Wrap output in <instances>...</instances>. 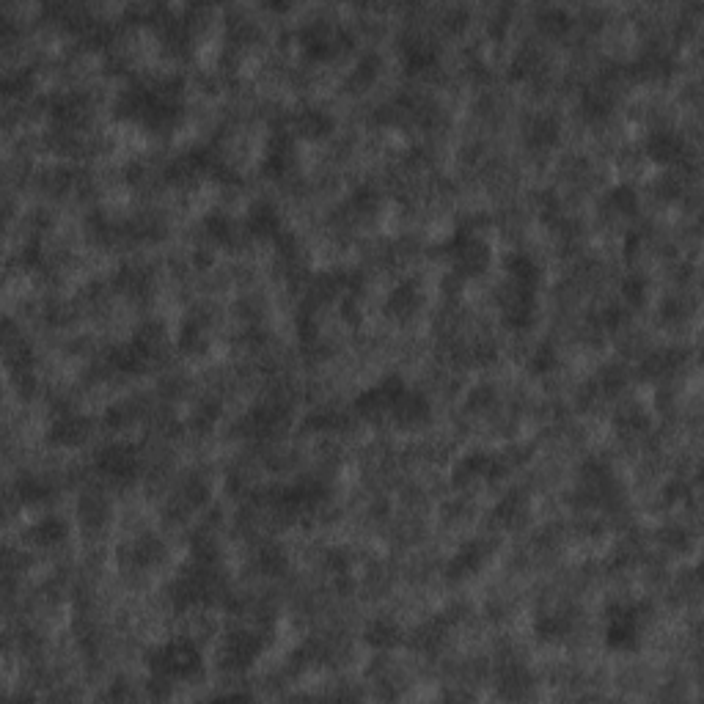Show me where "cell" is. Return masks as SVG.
Wrapping results in <instances>:
<instances>
[{
	"label": "cell",
	"instance_id": "1",
	"mask_svg": "<svg viewBox=\"0 0 704 704\" xmlns=\"http://www.w3.org/2000/svg\"><path fill=\"white\" fill-rule=\"evenodd\" d=\"M113 110L119 119L141 124L146 130H171L185 113V80L176 75L135 80L121 88Z\"/></svg>",
	"mask_w": 704,
	"mask_h": 704
},
{
	"label": "cell",
	"instance_id": "2",
	"mask_svg": "<svg viewBox=\"0 0 704 704\" xmlns=\"http://www.w3.org/2000/svg\"><path fill=\"white\" fill-rule=\"evenodd\" d=\"M204 652L198 649L193 638L176 636L165 638L146 652V669L152 674V682L160 685H176V682H193L204 674Z\"/></svg>",
	"mask_w": 704,
	"mask_h": 704
},
{
	"label": "cell",
	"instance_id": "3",
	"mask_svg": "<svg viewBox=\"0 0 704 704\" xmlns=\"http://www.w3.org/2000/svg\"><path fill=\"white\" fill-rule=\"evenodd\" d=\"M647 600H611L605 605L603 647L611 655H633L641 649L644 627L649 622Z\"/></svg>",
	"mask_w": 704,
	"mask_h": 704
},
{
	"label": "cell",
	"instance_id": "4",
	"mask_svg": "<svg viewBox=\"0 0 704 704\" xmlns=\"http://www.w3.org/2000/svg\"><path fill=\"white\" fill-rule=\"evenodd\" d=\"M220 594H223V578L218 572V559L190 556V564L168 586L171 605L179 611L198 608V605H215Z\"/></svg>",
	"mask_w": 704,
	"mask_h": 704
},
{
	"label": "cell",
	"instance_id": "5",
	"mask_svg": "<svg viewBox=\"0 0 704 704\" xmlns=\"http://www.w3.org/2000/svg\"><path fill=\"white\" fill-rule=\"evenodd\" d=\"M438 253L449 262L451 273L460 281H473L487 273L493 262V248L471 229V226H457L446 240L440 242Z\"/></svg>",
	"mask_w": 704,
	"mask_h": 704
},
{
	"label": "cell",
	"instance_id": "6",
	"mask_svg": "<svg viewBox=\"0 0 704 704\" xmlns=\"http://www.w3.org/2000/svg\"><path fill=\"white\" fill-rule=\"evenodd\" d=\"M165 330L160 322H146L135 336L108 350V366L119 374H143L152 366L154 355L163 347Z\"/></svg>",
	"mask_w": 704,
	"mask_h": 704
},
{
	"label": "cell",
	"instance_id": "7",
	"mask_svg": "<svg viewBox=\"0 0 704 704\" xmlns=\"http://www.w3.org/2000/svg\"><path fill=\"white\" fill-rule=\"evenodd\" d=\"M267 649V638L251 627H231L223 633L218 644V666L229 674H242L262 658Z\"/></svg>",
	"mask_w": 704,
	"mask_h": 704
},
{
	"label": "cell",
	"instance_id": "8",
	"mask_svg": "<svg viewBox=\"0 0 704 704\" xmlns=\"http://www.w3.org/2000/svg\"><path fill=\"white\" fill-rule=\"evenodd\" d=\"M407 388V380L402 374H383L380 380L369 388H363L352 399V413L363 421H388L391 407Z\"/></svg>",
	"mask_w": 704,
	"mask_h": 704
},
{
	"label": "cell",
	"instance_id": "9",
	"mask_svg": "<svg viewBox=\"0 0 704 704\" xmlns=\"http://www.w3.org/2000/svg\"><path fill=\"white\" fill-rule=\"evenodd\" d=\"M352 44V33L339 25V22L330 20H314L303 25L300 31V47L308 61H330L339 53H344Z\"/></svg>",
	"mask_w": 704,
	"mask_h": 704
},
{
	"label": "cell",
	"instance_id": "10",
	"mask_svg": "<svg viewBox=\"0 0 704 704\" xmlns=\"http://www.w3.org/2000/svg\"><path fill=\"white\" fill-rule=\"evenodd\" d=\"M94 468L102 479L113 484H132L141 476V451L132 443H105L94 454Z\"/></svg>",
	"mask_w": 704,
	"mask_h": 704
},
{
	"label": "cell",
	"instance_id": "11",
	"mask_svg": "<svg viewBox=\"0 0 704 704\" xmlns=\"http://www.w3.org/2000/svg\"><path fill=\"white\" fill-rule=\"evenodd\" d=\"M168 559V548L165 542L152 531H143L138 537H132L130 542H124L119 550V561L124 570H154Z\"/></svg>",
	"mask_w": 704,
	"mask_h": 704
},
{
	"label": "cell",
	"instance_id": "12",
	"mask_svg": "<svg viewBox=\"0 0 704 704\" xmlns=\"http://www.w3.org/2000/svg\"><path fill=\"white\" fill-rule=\"evenodd\" d=\"M330 498V490L319 479H297V482L281 487L275 504L284 509L286 515H308Z\"/></svg>",
	"mask_w": 704,
	"mask_h": 704
},
{
	"label": "cell",
	"instance_id": "13",
	"mask_svg": "<svg viewBox=\"0 0 704 704\" xmlns=\"http://www.w3.org/2000/svg\"><path fill=\"white\" fill-rule=\"evenodd\" d=\"M504 476L506 462L498 454H490V451H468L465 457L454 462V471H451L454 484L501 482Z\"/></svg>",
	"mask_w": 704,
	"mask_h": 704
},
{
	"label": "cell",
	"instance_id": "14",
	"mask_svg": "<svg viewBox=\"0 0 704 704\" xmlns=\"http://www.w3.org/2000/svg\"><path fill=\"white\" fill-rule=\"evenodd\" d=\"M297 163V143L295 132L289 130H275L267 143H264L262 152V174L267 179H284L286 174H292V168Z\"/></svg>",
	"mask_w": 704,
	"mask_h": 704
},
{
	"label": "cell",
	"instance_id": "15",
	"mask_svg": "<svg viewBox=\"0 0 704 704\" xmlns=\"http://www.w3.org/2000/svg\"><path fill=\"white\" fill-rule=\"evenodd\" d=\"M616 495V476L611 471V465H605L603 460H586L581 465V490H578V501L583 504H608L614 501Z\"/></svg>",
	"mask_w": 704,
	"mask_h": 704
},
{
	"label": "cell",
	"instance_id": "16",
	"mask_svg": "<svg viewBox=\"0 0 704 704\" xmlns=\"http://www.w3.org/2000/svg\"><path fill=\"white\" fill-rule=\"evenodd\" d=\"M493 545L482 537L465 539L460 548L451 553V559L446 561V578L449 581H468L473 575H479L482 567L490 561Z\"/></svg>",
	"mask_w": 704,
	"mask_h": 704
},
{
	"label": "cell",
	"instance_id": "17",
	"mask_svg": "<svg viewBox=\"0 0 704 704\" xmlns=\"http://www.w3.org/2000/svg\"><path fill=\"white\" fill-rule=\"evenodd\" d=\"M432 421V402L427 394H421L418 388L407 385L402 396L396 399V405L388 413V424H394L396 429H418L427 427Z\"/></svg>",
	"mask_w": 704,
	"mask_h": 704
},
{
	"label": "cell",
	"instance_id": "18",
	"mask_svg": "<svg viewBox=\"0 0 704 704\" xmlns=\"http://www.w3.org/2000/svg\"><path fill=\"white\" fill-rule=\"evenodd\" d=\"M242 229L253 240H278L284 234V218H281V212H278L273 201L256 198L251 207L245 209Z\"/></svg>",
	"mask_w": 704,
	"mask_h": 704
},
{
	"label": "cell",
	"instance_id": "19",
	"mask_svg": "<svg viewBox=\"0 0 704 704\" xmlns=\"http://www.w3.org/2000/svg\"><path fill=\"white\" fill-rule=\"evenodd\" d=\"M688 152V141L677 130H652L644 138V154L658 165H680Z\"/></svg>",
	"mask_w": 704,
	"mask_h": 704
},
{
	"label": "cell",
	"instance_id": "20",
	"mask_svg": "<svg viewBox=\"0 0 704 704\" xmlns=\"http://www.w3.org/2000/svg\"><path fill=\"white\" fill-rule=\"evenodd\" d=\"M438 47L432 39L421 36V33H405L399 36V58L405 66L407 75H421L432 66L438 64Z\"/></svg>",
	"mask_w": 704,
	"mask_h": 704
},
{
	"label": "cell",
	"instance_id": "21",
	"mask_svg": "<svg viewBox=\"0 0 704 704\" xmlns=\"http://www.w3.org/2000/svg\"><path fill=\"white\" fill-rule=\"evenodd\" d=\"M561 141V119L556 113H531L523 124V143L531 152H548L556 149Z\"/></svg>",
	"mask_w": 704,
	"mask_h": 704
},
{
	"label": "cell",
	"instance_id": "22",
	"mask_svg": "<svg viewBox=\"0 0 704 704\" xmlns=\"http://www.w3.org/2000/svg\"><path fill=\"white\" fill-rule=\"evenodd\" d=\"M501 319H504L506 328L512 330L531 328L534 319H537V292L509 286L506 297L501 300Z\"/></svg>",
	"mask_w": 704,
	"mask_h": 704
},
{
	"label": "cell",
	"instance_id": "23",
	"mask_svg": "<svg viewBox=\"0 0 704 704\" xmlns=\"http://www.w3.org/2000/svg\"><path fill=\"white\" fill-rule=\"evenodd\" d=\"M88 435H91V421L86 416H80V413H61L47 427V440L53 446H66V449L83 446Z\"/></svg>",
	"mask_w": 704,
	"mask_h": 704
},
{
	"label": "cell",
	"instance_id": "24",
	"mask_svg": "<svg viewBox=\"0 0 704 704\" xmlns=\"http://www.w3.org/2000/svg\"><path fill=\"white\" fill-rule=\"evenodd\" d=\"M504 273L509 278V286L517 289H528V292H537L542 284V267L537 264V259L526 251H509L504 256Z\"/></svg>",
	"mask_w": 704,
	"mask_h": 704
},
{
	"label": "cell",
	"instance_id": "25",
	"mask_svg": "<svg viewBox=\"0 0 704 704\" xmlns=\"http://www.w3.org/2000/svg\"><path fill=\"white\" fill-rule=\"evenodd\" d=\"M363 644L374 652H391L405 644V630L396 625L391 616H374L369 625L363 627Z\"/></svg>",
	"mask_w": 704,
	"mask_h": 704
},
{
	"label": "cell",
	"instance_id": "26",
	"mask_svg": "<svg viewBox=\"0 0 704 704\" xmlns=\"http://www.w3.org/2000/svg\"><path fill=\"white\" fill-rule=\"evenodd\" d=\"M28 542L36 548H61L69 539V523L61 515H44L39 517L31 528H28Z\"/></svg>",
	"mask_w": 704,
	"mask_h": 704
},
{
	"label": "cell",
	"instance_id": "27",
	"mask_svg": "<svg viewBox=\"0 0 704 704\" xmlns=\"http://www.w3.org/2000/svg\"><path fill=\"white\" fill-rule=\"evenodd\" d=\"M336 130V119L322 108H303L295 116V135L306 141H325Z\"/></svg>",
	"mask_w": 704,
	"mask_h": 704
},
{
	"label": "cell",
	"instance_id": "28",
	"mask_svg": "<svg viewBox=\"0 0 704 704\" xmlns=\"http://www.w3.org/2000/svg\"><path fill=\"white\" fill-rule=\"evenodd\" d=\"M531 688H534V674H531L523 663L509 660L504 669L498 671V696L523 699V696H528Z\"/></svg>",
	"mask_w": 704,
	"mask_h": 704
},
{
	"label": "cell",
	"instance_id": "29",
	"mask_svg": "<svg viewBox=\"0 0 704 704\" xmlns=\"http://www.w3.org/2000/svg\"><path fill=\"white\" fill-rule=\"evenodd\" d=\"M572 627H575V619L567 611H545L534 619L531 630L542 644H556V641H564L570 636Z\"/></svg>",
	"mask_w": 704,
	"mask_h": 704
},
{
	"label": "cell",
	"instance_id": "30",
	"mask_svg": "<svg viewBox=\"0 0 704 704\" xmlns=\"http://www.w3.org/2000/svg\"><path fill=\"white\" fill-rule=\"evenodd\" d=\"M603 201L608 212H614L619 218H636L641 212V198H638L636 185H630V182H616L608 187Z\"/></svg>",
	"mask_w": 704,
	"mask_h": 704
},
{
	"label": "cell",
	"instance_id": "31",
	"mask_svg": "<svg viewBox=\"0 0 704 704\" xmlns=\"http://www.w3.org/2000/svg\"><path fill=\"white\" fill-rule=\"evenodd\" d=\"M418 306H421V289H418L416 281H405V284L394 286V289H391V295H388V300H385L388 314L396 319L413 317V314L418 311Z\"/></svg>",
	"mask_w": 704,
	"mask_h": 704
},
{
	"label": "cell",
	"instance_id": "32",
	"mask_svg": "<svg viewBox=\"0 0 704 704\" xmlns=\"http://www.w3.org/2000/svg\"><path fill=\"white\" fill-rule=\"evenodd\" d=\"M528 517V498L520 490H509V493L493 506V523L504 528H512L517 523H523Z\"/></svg>",
	"mask_w": 704,
	"mask_h": 704
},
{
	"label": "cell",
	"instance_id": "33",
	"mask_svg": "<svg viewBox=\"0 0 704 704\" xmlns=\"http://www.w3.org/2000/svg\"><path fill=\"white\" fill-rule=\"evenodd\" d=\"M14 493L25 506H39L44 501H50L53 484L47 482L44 476H36V473H20L17 482H14Z\"/></svg>",
	"mask_w": 704,
	"mask_h": 704
},
{
	"label": "cell",
	"instance_id": "34",
	"mask_svg": "<svg viewBox=\"0 0 704 704\" xmlns=\"http://www.w3.org/2000/svg\"><path fill=\"white\" fill-rule=\"evenodd\" d=\"M674 72V58L669 50L663 47H652L647 53L638 55L636 75L647 77V80H658V77H669Z\"/></svg>",
	"mask_w": 704,
	"mask_h": 704
},
{
	"label": "cell",
	"instance_id": "35",
	"mask_svg": "<svg viewBox=\"0 0 704 704\" xmlns=\"http://www.w3.org/2000/svg\"><path fill=\"white\" fill-rule=\"evenodd\" d=\"M204 234L212 242L231 248L237 242V237H240V226L226 212H209V215H204Z\"/></svg>",
	"mask_w": 704,
	"mask_h": 704
},
{
	"label": "cell",
	"instance_id": "36",
	"mask_svg": "<svg viewBox=\"0 0 704 704\" xmlns=\"http://www.w3.org/2000/svg\"><path fill=\"white\" fill-rule=\"evenodd\" d=\"M581 110L586 119L603 121L608 119V116H611V110H614V97H611L605 88H597V86L583 88Z\"/></svg>",
	"mask_w": 704,
	"mask_h": 704
},
{
	"label": "cell",
	"instance_id": "37",
	"mask_svg": "<svg viewBox=\"0 0 704 704\" xmlns=\"http://www.w3.org/2000/svg\"><path fill=\"white\" fill-rule=\"evenodd\" d=\"M176 344H179V350L187 352V355H204L209 347L207 330H204V325H201L196 317L185 319L179 336H176Z\"/></svg>",
	"mask_w": 704,
	"mask_h": 704
},
{
	"label": "cell",
	"instance_id": "38",
	"mask_svg": "<svg viewBox=\"0 0 704 704\" xmlns=\"http://www.w3.org/2000/svg\"><path fill=\"white\" fill-rule=\"evenodd\" d=\"M556 366H559V352L550 341L539 344L537 350L528 355V372L531 374H550Z\"/></svg>",
	"mask_w": 704,
	"mask_h": 704
},
{
	"label": "cell",
	"instance_id": "39",
	"mask_svg": "<svg viewBox=\"0 0 704 704\" xmlns=\"http://www.w3.org/2000/svg\"><path fill=\"white\" fill-rule=\"evenodd\" d=\"M259 570H262V575H281V572L289 567V559L284 556V550L278 548V545H264L262 550H259Z\"/></svg>",
	"mask_w": 704,
	"mask_h": 704
},
{
	"label": "cell",
	"instance_id": "40",
	"mask_svg": "<svg viewBox=\"0 0 704 704\" xmlns=\"http://www.w3.org/2000/svg\"><path fill=\"white\" fill-rule=\"evenodd\" d=\"M614 424L619 429H627V432H644L649 427V416L638 405H630L616 413Z\"/></svg>",
	"mask_w": 704,
	"mask_h": 704
},
{
	"label": "cell",
	"instance_id": "41",
	"mask_svg": "<svg viewBox=\"0 0 704 704\" xmlns=\"http://www.w3.org/2000/svg\"><path fill=\"white\" fill-rule=\"evenodd\" d=\"M344 424V418L336 413V410H330V407H325V410H317V413H311V416H306V424L303 427L311 429V432H328V429H336Z\"/></svg>",
	"mask_w": 704,
	"mask_h": 704
},
{
	"label": "cell",
	"instance_id": "42",
	"mask_svg": "<svg viewBox=\"0 0 704 704\" xmlns=\"http://www.w3.org/2000/svg\"><path fill=\"white\" fill-rule=\"evenodd\" d=\"M622 297H625L630 306H641L647 300V281L638 273L627 275L622 281Z\"/></svg>",
	"mask_w": 704,
	"mask_h": 704
},
{
	"label": "cell",
	"instance_id": "43",
	"mask_svg": "<svg viewBox=\"0 0 704 704\" xmlns=\"http://www.w3.org/2000/svg\"><path fill=\"white\" fill-rule=\"evenodd\" d=\"M377 198L380 196H377V190L372 185H361L350 193V207L355 212H372V209H377Z\"/></svg>",
	"mask_w": 704,
	"mask_h": 704
},
{
	"label": "cell",
	"instance_id": "44",
	"mask_svg": "<svg viewBox=\"0 0 704 704\" xmlns=\"http://www.w3.org/2000/svg\"><path fill=\"white\" fill-rule=\"evenodd\" d=\"M534 69H537V53L523 50V53L515 58V64H512V77H528Z\"/></svg>",
	"mask_w": 704,
	"mask_h": 704
},
{
	"label": "cell",
	"instance_id": "45",
	"mask_svg": "<svg viewBox=\"0 0 704 704\" xmlns=\"http://www.w3.org/2000/svg\"><path fill=\"white\" fill-rule=\"evenodd\" d=\"M347 564H350V556H347V553H341V550H330L328 567H333V570H347Z\"/></svg>",
	"mask_w": 704,
	"mask_h": 704
}]
</instances>
